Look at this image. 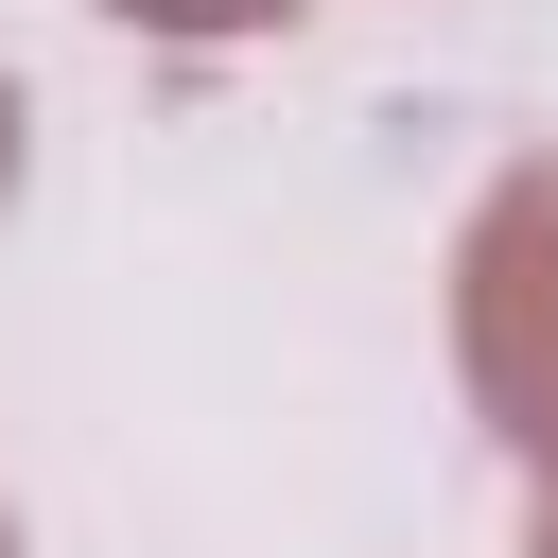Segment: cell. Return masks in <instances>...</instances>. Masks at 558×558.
<instances>
[{
  "label": "cell",
  "mask_w": 558,
  "mask_h": 558,
  "mask_svg": "<svg viewBox=\"0 0 558 558\" xmlns=\"http://www.w3.org/2000/svg\"><path fill=\"white\" fill-rule=\"evenodd\" d=\"M471 366L523 453H558V174H523L471 244Z\"/></svg>",
  "instance_id": "6da1fadb"
},
{
  "label": "cell",
  "mask_w": 558,
  "mask_h": 558,
  "mask_svg": "<svg viewBox=\"0 0 558 558\" xmlns=\"http://www.w3.org/2000/svg\"><path fill=\"white\" fill-rule=\"evenodd\" d=\"M122 17H174V35H244V17H279V0H122Z\"/></svg>",
  "instance_id": "7a4b0ae2"
}]
</instances>
